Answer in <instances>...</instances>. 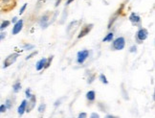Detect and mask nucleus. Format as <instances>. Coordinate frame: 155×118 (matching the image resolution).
Listing matches in <instances>:
<instances>
[{
	"label": "nucleus",
	"instance_id": "4c0bfd02",
	"mask_svg": "<svg viewBox=\"0 0 155 118\" xmlns=\"http://www.w3.org/2000/svg\"><path fill=\"white\" fill-rule=\"evenodd\" d=\"M72 2H74V0H67V1H66V3H65V5H66V6H68V5H70V4L72 3Z\"/></svg>",
	"mask_w": 155,
	"mask_h": 118
},
{
	"label": "nucleus",
	"instance_id": "c85d7f7f",
	"mask_svg": "<svg viewBox=\"0 0 155 118\" xmlns=\"http://www.w3.org/2000/svg\"><path fill=\"white\" fill-rule=\"evenodd\" d=\"M77 118H88V115L85 111H81V113H79V115H78Z\"/></svg>",
	"mask_w": 155,
	"mask_h": 118
},
{
	"label": "nucleus",
	"instance_id": "f3484780",
	"mask_svg": "<svg viewBox=\"0 0 155 118\" xmlns=\"http://www.w3.org/2000/svg\"><path fill=\"white\" fill-rule=\"evenodd\" d=\"M97 107H98L99 110H101L102 113H107V111H108V106L104 102H98Z\"/></svg>",
	"mask_w": 155,
	"mask_h": 118
},
{
	"label": "nucleus",
	"instance_id": "7c9ffc66",
	"mask_svg": "<svg viewBox=\"0 0 155 118\" xmlns=\"http://www.w3.org/2000/svg\"><path fill=\"white\" fill-rule=\"evenodd\" d=\"M27 6H28V4H27V3H25L24 5L22 6V7L20 8V10H19V15H22L23 13H24L25 10H26V8H27Z\"/></svg>",
	"mask_w": 155,
	"mask_h": 118
},
{
	"label": "nucleus",
	"instance_id": "4be33fe9",
	"mask_svg": "<svg viewBox=\"0 0 155 118\" xmlns=\"http://www.w3.org/2000/svg\"><path fill=\"white\" fill-rule=\"evenodd\" d=\"M11 24V21L10 20H4L2 23H1V25H0V31L3 32L6 28H8Z\"/></svg>",
	"mask_w": 155,
	"mask_h": 118
},
{
	"label": "nucleus",
	"instance_id": "b1692460",
	"mask_svg": "<svg viewBox=\"0 0 155 118\" xmlns=\"http://www.w3.org/2000/svg\"><path fill=\"white\" fill-rule=\"evenodd\" d=\"M23 49L26 51H31V50L35 49V45L31 44V43H24L23 44Z\"/></svg>",
	"mask_w": 155,
	"mask_h": 118
},
{
	"label": "nucleus",
	"instance_id": "6e6552de",
	"mask_svg": "<svg viewBox=\"0 0 155 118\" xmlns=\"http://www.w3.org/2000/svg\"><path fill=\"white\" fill-rule=\"evenodd\" d=\"M128 19L132 23V25L140 27V28L142 27V19H141V16L139 15H137L136 13H131Z\"/></svg>",
	"mask_w": 155,
	"mask_h": 118
},
{
	"label": "nucleus",
	"instance_id": "a878e982",
	"mask_svg": "<svg viewBox=\"0 0 155 118\" xmlns=\"http://www.w3.org/2000/svg\"><path fill=\"white\" fill-rule=\"evenodd\" d=\"M53 59L54 57L53 56H50L49 58H47V61H46V66H45V68H48L50 66H51V63H52V61H53Z\"/></svg>",
	"mask_w": 155,
	"mask_h": 118
},
{
	"label": "nucleus",
	"instance_id": "c9c22d12",
	"mask_svg": "<svg viewBox=\"0 0 155 118\" xmlns=\"http://www.w3.org/2000/svg\"><path fill=\"white\" fill-rule=\"evenodd\" d=\"M61 104V99H58V100H57V101L55 102V104H54V106H55V108H57L58 106H59Z\"/></svg>",
	"mask_w": 155,
	"mask_h": 118
},
{
	"label": "nucleus",
	"instance_id": "9d476101",
	"mask_svg": "<svg viewBox=\"0 0 155 118\" xmlns=\"http://www.w3.org/2000/svg\"><path fill=\"white\" fill-rule=\"evenodd\" d=\"M15 5V0H0V7L4 10H10Z\"/></svg>",
	"mask_w": 155,
	"mask_h": 118
},
{
	"label": "nucleus",
	"instance_id": "f03ea898",
	"mask_svg": "<svg viewBox=\"0 0 155 118\" xmlns=\"http://www.w3.org/2000/svg\"><path fill=\"white\" fill-rule=\"evenodd\" d=\"M147 38H148V31H147V29L143 28V27L139 28V30L137 31L136 36H135L137 43H138V44L143 43Z\"/></svg>",
	"mask_w": 155,
	"mask_h": 118
},
{
	"label": "nucleus",
	"instance_id": "4468645a",
	"mask_svg": "<svg viewBox=\"0 0 155 118\" xmlns=\"http://www.w3.org/2000/svg\"><path fill=\"white\" fill-rule=\"evenodd\" d=\"M46 61H47V58H42V59H40L39 61H38V62L35 63V69H37L38 71L44 69L46 66Z\"/></svg>",
	"mask_w": 155,
	"mask_h": 118
},
{
	"label": "nucleus",
	"instance_id": "412c9836",
	"mask_svg": "<svg viewBox=\"0 0 155 118\" xmlns=\"http://www.w3.org/2000/svg\"><path fill=\"white\" fill-rule=\"evenodd\" d=\"M45 110H46V104L42 102L41 104H39L38 108V111L39 114H43L45 113Z\"/></svg>",
	"mask_w": 155,
	"mask_h": 118
},
{
	"label": "nucleus",
	"instance_id": "bb28decb",
	"mask_svg": "<svg viewBox=\"0 0 155 118\" xmlns=\"http://www.w3.org/2000/svg\"><path fill=\"white\" fill-rule=\"evenodd\" d=\"M25 95H26V98H27V99H30V98L32 97L33 93H32V91H31V88H30V87H28L27 89L25 90Z\"/></svg>",
	"mask_w": 155,
	"mask_h": 118
},
{
	"label": "nucleus",
	"instance_id": "a211bd4d",
	"mask_svg": "<svg viewBox=\"0 0 155 118\" xmlns=\"http://www.w3.org/2000/svg\"><path fill=\"white\" fill-rule=\"evenodd\" d=\"M114 39V33L109 32L106 34V36L103 39V42H112Z\"/></svg>",
	"mask_w": 155,
	"mask_h": 118
},
{
	"label": "nucleus",
	"instance_id": "2f4dec72",
	"mask_svg": "<svg viewBox=\"0 0 155 118\" xmlns=\"http://www.w3.org/2000/svg\"><path fill=\"white\" fill-rule=\"evenodd\" d=\"M89 118H101V116L97 113H92L90 115H89Z\"/></svg>",
	"mask_w": 155,
	"mask_h": 118
},
{
	"label": "nucleus",
	"instance_id": "e433bc0d",
	"mask_svg": "<svg viewBox=\"0 0 155 118\" xmlns=\"http://www.w3.org/2000/svg\"><path fill=\"white\" fill-rule=\"evenodd\" d=\"M17 20H18V19H17V16H15V17H13V19H12V23H14V24H15V23H16L17 22Z\"/></svg>",
	"mask_w": 155,
	"mask_h": 118
},
{
	"label": "nucleus",
	"instance_id": "20e7f679",
	"mask_svg": "<svg viewBox=\"0 0 155 118\" xmlns=\"http://www.w3.org/2000/svg\"><path fill=\"white\" fill-rule=\"evenodd\" d=\"M18 57H19V53H12V54L7 56L3 62V68H7L11 66L12 64H14Z\"/></svg>",
	"mask_w": 155,
	"mask_h": 118
},
{
	"label": "nucleus",
	"instance_id": "aec40b11",
	"mask_svg": "<svg viewBox=\"0 0 155 118\" xmlns=\"http://www.w3.org/2000/svg\"><path fill=\"white\" fill-rule=\"evenodd\" d=\"M121 86H122V87H121V91H122L123 98H124V100H128V99H129V97H128V93H127V91L126 90V87H124V85L122 84Z\"/></svg>",
	"mask_w": 155,
	"mask_h": 118
},
{
	"label": "nucleus",
	"instance_id": "c756f323",
	"mask_svg": "<svg viewBox=\"0 0 155 118\" xmlns=\"http://www.w3.org/2000/svg\"><path fill=\"white\" fill-rule=\"evenodd\" d=\"M7 108H6V106L4 104L0 105V113H5L6 111H7Z\"/></svg>",
	"mask_w": 155,
	"mask_h": 118
},
{
	"label": "nucleus",
	"instance_id": "cd10ccee",
	"mask_svg": "<svg viewBox=\"0 0 155 118\" xmlns=\"http://www.w3.org/2000/svg\"><path fill=\"white\" fill-rule=\"evenodd\" d=\"M38 51H33L32 53H31V54H29L26 58H25V60L26 61H28V60H30V59H32V58H34L35 56H37L38 55Z\"/></svg>",
	"mask_w": 155,
	"mask_h": 118
},
{
	"label": "nucleus",
	"instance_id": "0eeeda50",
	"mask_svg": "<svg viewBox=\"0 0 155 118\" xmlns=\"http://www.w3.org/2000/svg\"><path fill=\"white\" fill-rule=\"evenodd\" d=\"M81 23V20H73V21H71L68 24L67 28H66V33L69 35V36H71V35H73L74 33H76L77 29L79 28Z\"/></svg>",
	"mask_w": 155,
	"mask_h": 118
},
{
	"label": "nucleus",
	"instance_id": "39448f33",
	"mask_svg": "<svg viewBox=\"0 0 155 118\" xmlns=\"http://www.w3.org/2000/svg\"><path fill=\"white\" fill-rule=\"evenodd\" d=\"M89 54H90V52H89V50H87V49L79 51V52H78V54H77V62L79 64L84 63L85 61L89 57Z\"/></svg>",
	"mask_w": 155,
	"mask_h": 118
},
{
	"label": "nucleus",
	"instance_id": "2eb2a0df",
	"mask_svg": "<svg viewBox=\"0 0 155 118\" xmlns=\"http://www.w3.org/2000/svg\"><path fill=\"white\" fill-rule=\"evenodd\" d=\"M85 97L89 103H93V102H95V100H96V92L94 90H89L86 92Z\"/></svg>",
	"mask_w": 155,
	"mask_h": 118
},
{
	"label": "nucleus",
	"instance_id": "5701e85b",
	"mask_svg": "<svg viewBox=\"0 0 155 118\" xmlns=\"http://www.w3.org/2000/svg\"><path fill=\"white\" fill-rule=\"evenodd\" d=\"M99 80L103 83V84H104V85H108V80H107V78H106V76L104 75V74H100V76H99Z\"/></svg>",
	"mask_w": 155,
	"mask_h": 118
},
{
	"label": "nucleus",
	"instance_id": "ddd939ff",
	"mask_svg": "<svg viewBox=\"0 0 155 118\" xmlns=\"http://www.w3.org/2000/svg\"><path fill=\"white\" fill-rule=\"evenodd\" d=\"M26 108H27V99L22 100V102L20 103V105L17 108V113H18L19 116L24 115V113H26Z\"/></svg>",
	"mask_w": 155,
	"mask_h": 118
},
{
	"label": "nucleus",
	"instance_id": "f704fd0d",
	"mask_svg": "<svg viewBox=\"0 0 155 118\" xmlns=\"http://www.w3.org/2000/svg\"><path fill=\"white\" fill-rule=\"evenodd\" d=\"M104 118H120V116H117V115H113V114H106L104 116Z\"/></svg>",
	"mask_w": 155,
	"mask_h": 118
},
{
	"label": "nucleus",
	"instance_id": "dca6fc26",
	"mask_svg": "<svg viewBox=\"0 0 155 118\" xmlns=\"http://www.w3.org/2000/svg\"><path fill=\"white\" fill-rule=\"evenodd\" d=\"M15 103V97H9V98L6 99L4 105L6 106L7 110H11V109H13Z\"/></svg>",
	"mask_w": 155,
	"mask_h": 118
},
{
	"label": "nucleus",
	"instance_id": "f257e3e1",
	"mask_svg": "<svg viewBox=\"0 0 155 118\" xmlns=\"http://www.w3.org/2000/svg\"><path fill=\"white\" fill-rule=\"evenodd\" d=\"M126 47V39L124 37H119L113 39L111 44V49L113 51H121Z\"/></svg>",
	"mask_w": 155,
	"mask_h": 118
},
{
	"label": "nucleus",
	"instance_id": "72a5a7b5",
	"mask_svg": "<svg viewBox=\"0 0 155 118\" xmlns=\"http://www.w3.org/2000/svg\"><path fill=\"white\" fill-rule=\"evenodd\" d=\"M6 34H7L6 32H1V33H0V42H1V41L6 38Z\"/></svg>",
	"mask_w": 155,
	"mask_h": 118
},
{
	"label": "nucleus",
	"instance_id": "473e14b6",
	"mask_svg": "<svg viewBox=\"0 0 155 118\" xmlns=\"http://www.w3.org/2000/svg\"><path fill=\"white\" fill-rule=\"evenodd\" d=\"M129 52L130 53H136L137 52V46L136 45H132L130 47V49H129Z\"/></svg>",
	"mask_w": 155,
	"mask_h": 118
},
{
	"label": "nucleus",
	"instance_id": "9b49d317",
	"mask_svg": "<svg viewBox=\"0 0 155 118\" xmlns=\"http://www.w3.org/2000/svg\"><path fill=\"white\" fill-rule=\"evenodd\" d=\"M23 19H18L16 23H15L13 26V30H12V34L13 35H17L18 33L21 32V30L23 29Z\"/></svg>",
	"mask_w": 155,
	"mask_h": 118
},
{
	"label": "nucleus",
	"instance_id": "393cba45",
	"mask_svg": "<svg viewBox=\"0 0 155 118\" xmlns=\"http://www.w3.org/2000/svg\"><path fill=\"white\" fill-rule=\"evenodd\" d=\"M95 79H96V74H90L89 73V76H88V78H87V84H92V83L95 81Z\"/></svg>",
	"mask_w": 155,
	"mask_h": 118
},
{
	"label": "nucleus",
	"instance_id": "1a4fd4ad",
	"mask_svg": "<svg viewBox=\"0 0 155 118\" xmlns=\"http://www.w3.org/2000/svg\"><path fill=\"white\" fill-rule=\"evenodd\" d=\"M35 105H37V97H35V94H33L32 97L27 100V108H26V113H29L35 108Z\"/></svg>",
	"mask_w": 155,
	"mask_h": 118
},
{
	"label": "nucleus",
	"instance_id": "423d86ee",
	"mask_svg": "<svg viewBox=\"0 0 155 118\" xmlns=\"http://www.w3.org/2000/svg\"><path fill=\"white\" fill-rule=\"evenodd\" d=\"M94 27V24L93 23H89V24H84L81 29V31L79 33V35H78V39H82V38H84L85 36H87V35L90 33L92 31V29Z\"/></svg>",
	"mask_w": 155,
	"mask_h": 118
},
{
	"label": "nucleus",
	"instance_id": "6ab92c4d",
	"mask_svg": "<svg viewBox=\"0 0 155 118\" xmlns=\"http://www.w3.org/2000/svg\"><path fill=\"white\" fill-rule=\"evenodd\" d=\"M20 90H21V83H20V81H16L13 85V91L15 93H17Z\"/></svg>",
	"mask_w": 155,
	"mask_h": 118
},
{
	"label": "nucleus",
	"instance_id": "7ed1b4c3",
	"mask_svg": "<svg viewBox=\"0 0 155 118\" xmlns=\"http://www.w3.org/2000/svg\"><path fill=\"white\" fill-rule=\"evenodd\" d=\"M51 15H52L51 12H46L45 14H43L42 15L40 16V19L38 20V23H39V26L42 28V29L48 28V26L50 25Z\"/></svg>",
	"mask_w": 155,
	"mask_h": 118
},
{
	"label": "nucleus",
	"instance_id": "58836bf2",
	"mask_svg": "<svg viewBox=\"0 0 155 118\" xmlns=\"http://www.w3.org/2000/svg\"><path fill=\"white\" fill-rule=\"evenodd\" d=\"M61 1H62V0H57V1H56V4H55V6H56V7H58V6L59 4L61 3Z\"/></svg>",
	"mask_w": 155,
	"mask_h": 118
},
{
	"label": "nucleus",
	"instance_id": "f8f14e48",
	"mask_svg": "<svg viewBox=\"0 0 155 118\" xmlns=\"http://www.w3.org/2000/svg\"><path fill=\"white\" fill-rule=\"evenodd\" d=\"M123 7H124V5L122 6V7L120 8V9H118L117 10V12L116 13L113 15L111 17H110V19H109V22H108V26H107V28L108 29H111V27H112V25L114 24V22L117 20V19L119 17V15H120L121 13H122V10H123Z\"/></svg>",
	"mask_w": 155,
	"mask_h": 118
}]
</instances>
